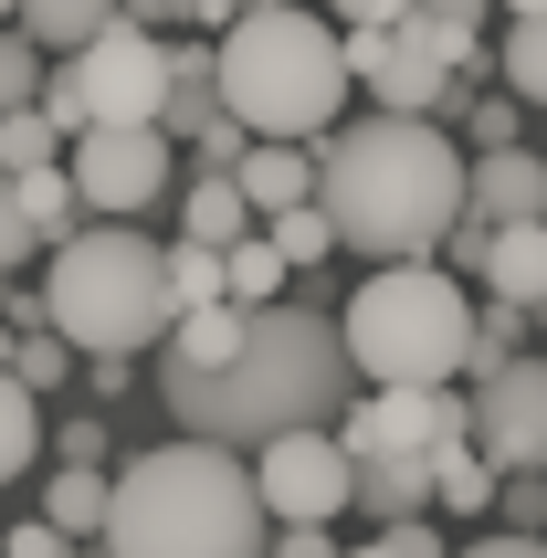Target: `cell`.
<instances>
[{
    "label": "cell",
    "mask_w": 547,
    "mask_h": 558,
    "mask_svg": "<svg viewBox=\"0 0 547 558\" xmlns=\"http://www.w3.org/2000/svg\"><path fill=\"white\" fill-rule=\"evenodd\" d=\"M274 253H284V275H305V264H327L337 253V221L316 211V201H295V211H274V232H264Z\"/></svg>",
    "instance_id": "4316f807"
},
{
    "label": "cell",
    "mask_w": 547,
    "mask_h": 558,
    "mask_svg": "<svg viewBox=\"0 0 547 558\" xmlns=\"http://www.w3.org/2000/svg\"><path fill=\"white\" fill-rule=\"evenodd\" d=\"M463 221H485V232H506V221H547V158L474 148V169H463Z\"/></svg>",
    "instance_id": "4fadbf2b"
},
{
    "label": "cell",
    "mask_w": 547,
    "mask_h": 558,
    "mask_svg": "<svg viewBox=\"0 0 547 558\" xmlns=\"http://www.w3.org/2000/svg\"><path fill=\"white\" fill-rule=\"evenodd\" d=\"M232 11H264V0H190V22H211V32L232 22Z\"/></svg>",
    "instance_id": "7bdbcfd3"
},
{
    "label": "cell",
    "mask_w": 547,
    "mask_h": 558,
    "mask_svg": "<svg viewBox=\"0 0 547 558\" xmlns=\"http://www.w3.org/2000/svg\"><path fill=\"white\" fill-rule=\"evenodd\" d=\"M243 464H253V496H264L274 527H327V517L358 506V474H348L337 422H316V433H274V442H253Z\"/></svg>",
    "instance_id": "ba28073f"
},
{
    "label": "cell",
    "mask_w": 547,
    "mask_h": 558,
    "mask_svg": "<svg viewBox=\"0 0 547 558\" xmlns=\"http://www.w3.org/2000/svg\"><path fill=\"white\" fill-rule=\"evenodd\" d=\"M348 558H453V548H442V527H431V517H400V527L358 537V548H348Z\"/></svg>",
    "instance_id": "1f68e13d"
},
{
    "label": "cell",
    "mask_w": 547,
    "mask_h": 558,
    "mask_svg": "<svg viewBox=\"0 0 547 558\" xmlns=\"http://www.w3.org/2000/svg\"><path fill=\"white\" fill-rule=\"evenodd\" d=\"M117 22H137V32H169V22H190V0H117Z\"/></svg>",
    "instance_id": "ab89813d"
},
{
    "label": "cell",
    "mask_w": 547,
    "mask_h": 558,
    "mask_svg": "<svg viewBox=\"0 0 547 558\" xmlns=\"http://www.w3.org/2000/svg\"><path fill=\"white\" fill-rule=\"evenodd\" d=\"M221 264H232V306H284V253H274L264 232H243Z\"/></svg>",
    "instance_id": "484cf974"
},
{
    "label": "cell",
    "mask_w": 547,
    "mask_h": 558,
    "mask_svg": "<svg viewBox=\"0 0 547 558\" xmlns=\"http://www.w3.org/2000/svg\"><path fill=\"white\" fill-rule=\"evenodd\" d=\"M117 22V0H11V32H32L42 53H74L95 32Z\"/></svg>",
    "instance_id": "d6986e66"
},
{
    "label": "cell",
    "mask_w": 547,
    "mask_h": 558,
    "mask_svg": "<svg viewBox=\"0 0 547 558\" xmlns=\"http://www.w3.org/2000/svg\"><path fill=\"white\" fill-rule=\"evenodd\" d=\"M32 453H42V411H32V390L11 369H0V485H22Z\"/></svg>",
    "instance_id": "d4e9b609"
},
{
    "label": "cell",
    "mask_w": 547,
    "mask_h": 558,
    "mask_svg": "<svg viewBox=\"0 0 547 558\" xmlns=\"http://www.w3.org/2000/svg\"><path fill=\"white\" fill-rule=\"evenodd\" d=\"M264 558H348V548H337L327 527H274V548H264Z\"/></svg>",
    "instance_id": "74e56055"
},
{
    "label": "cell",
    "mask_w": 547,
    "mask_h": 558,
    "mask_svg": "<svg viewBox=\"0 0 547 558\" xmlns=\"http://www.w3.org/2000/svg\"><path fill=\"white\" fill-rule=\"evenodd\" d=\"M506 11H516V22H526V11H547V0H506Z\"/></svg>",
    "instance_id": "ee69618b"
},
{
    "label": "cell",
    "mask_w": 547,
    "mask_h": 558,
    "mask_svg": "<svg viewBox=\"0 0 547 558\" xmlns=\"http://www.w3.org/2000/svg\"><path fill=\"white\" fill-rule=\"evenodd\" d=\"M506 85H516V106H547V11L506 32Z\"/></svg>",
    "instance_id": "f1b7e54d"
},
{
    "label": "cell",
    "mask_w": 547,
    "mask_h": 558,
    "mask_svg": "<svg viewBox=\"0 0 547 558\" xmlns=\"http://www.w3.org/2000/svg\"><path fill=\"white\" fill-rule=\"evenodd\" d=\"M348 474H358V506L379 527H400V517L431 506V453H348Z\"/></svg>",
    "instance_id": "2e32d148"
},
{
    "label": "cell",
    "mask_w": 547,
    "mask_h": 558,
    "mask_svg": "<svg viewBox=\"0 0 547 558\" xmlns=\"http://www.w3.org/2000/svg\"><path fill=\"white\" fill-rule=\"evenodd\" d=\"M11 379H22V390H63V379H74V348H63L53 327H32V338L11 348Z\"/></svg>",
    "instance_id": "4dcf8cb0"
},
{
    "label": "cell",
    "mask_w": 547,
    "mask_h": 558,
    "mask_svg": "<svg viewBox=\"0 0 547 558\" xmlns=\"http://www.w3.org/2000/svg\"><path fill=\"white\" fill-rule=\"evenodd\" d=\"M526 306H495V295H485V316H474V338H463V369H474V379H485V369H506V359H526Z\"/></svg>",
    "instance_id": "83f0119b"
},
{
    "label": "cell",
    "mask_w": 547,
    "mask_h": 558,
    "mask_svg": "<svg viewBox=\"0 0 547 558\" xmlns=\"http://www.w3.org/2000/svg\"><path fill=\"white\" fill-rule=\"evenodd\" d=\"M0 22H11V0H0Z\"/></svg>",
    "instance_id": "f6af8a7d"
},
{
    "label": "cell",
    "mask_w": 547,
    "mask_h": 558,
    "mask_svg": "<svg viewBox=\"0 0 547 558\" xmlns=\"http://www.w3.org/2000/svg\"><path fill=\"white\" fill-rule=\"evenodd\" d=\"M221 126V74L200 43H169V106H158V137H211Z\"/></svg>",
    "instance_id": "e0dca14e"
},
{
    "label": "cell",
    "mask_w": 547,
    "mask_h": 558,
    "mask_svg": "<svg viewBox=\"0 0 547 558\" xmlns=\"http://www.w3.org/2000/svg\"><path fill=\"white\" fill-rule=\"evenodd\" d=\"M348 453H442V442H474V401L453 390H368L348 422H337Z\"/></svg>",
    "instance_id": "7c38bea8"
},
{
    "label": "cell",
    "mask_w": 547,
    "mask_h": 558,
    "mask_svg": "<svg viewBox=\"0 0 547 558\" xmlns=\"http://www.w3.org/2000/svg\"><path fill=\"white\" fill-rule=\"evenodd\" d=\"M232 190L253 201V221L295 211V201H316V148H284V137H253V148L232 158Z\"/></svg>",
    "instance_id": "5bb4252c"
},
{
    "label": "cell",
    "mask_w": 547,
    "mask_h": 558,
    "mask_svg": "<svg viewBox=\"0 0 547 558\" xmlns=\"http://www.w3.org/2000/svg\"><path fill=\"white\" fill-rule=\"evenodd\" d=\"M42 295V327L85 359H137V348H169L180 306H169V243L126 232V221H95L74 243H53V275L32 284Z\"/></svg>",
    "instance_id": "5b68a950"
},
{
    "label": "cell",
    "mask_w": 547,
    "mask_h": 558,
    "mask_svg": "<svg viewBox=\"0 0 547 558\" xmlns=\"http://www.w3.org/2000/svg\"><path fill=\"white\" fill-rule=\"evenodd\" d=\"M474 148H516V95L506 106H474Z\"/></svg>",
    "instance_id": "f35d334b"
},
{
    "label": "cell",
    "mask_w": 547,
    "mask_h": 558,
    "mask_svg": "<svg viewBox=\"0 0 547 558\" xmlns=\"http://www.w3.org/2000/svg\"><path fill=\"white\" fill-rule=\"evenodd\" d=\"M180 232H190V243H221V253H232V243L253 232V201L232 190V169H200V180H190V201H180Z\"/></svg>",
    "instance_id": "ac0fdd59"
},
{
    "label": "cell",
    "mask_w": 547,
    "mask_h": 558,
    "mask_svg": "<svg viewBox=\"0 0 547 558\" xmlns=\"http://www.w3.org/2000/svg\"><path fill=\"white\" fill-rule=\"evenodd\" d=\"M243 148H253V137H243V117H221L211 137H200V158H211V169H232V158H243Z\"/></svg>",
    "instance_id": "b9f144b4"
},
{
    "label": "cell",
    "mask_w": 547,
    "mask_h": 558,
    "mask_svg": "<svg viewBox=\"0 0 547 558\" xmlns=\"http://www.w3.org/2000/svg\"><path fill=\"white\" fill-rule=\"evenodd\" d=\"M32 95H42V43L0 22V117H11V106H32Z\"/></svg>",
    "instance_id": "f546056e"
},
{
    "label": "cell",
    "mask_w": 547,
    "mask_h": 558,
    "mask_svg": "<svg viewBox=\"0 0 547 558\" xmlns=\"http://www.w3.org/2000/svg\"><path fill=\"white\" fill-rule=\"evenodd\" d=\"M63 158V126L42 117V106H11L0 117V180H32V169H53Z\"/></svg>",
    "instance_id": "cb8c5ba5"
},
{
    "label": "cell",
    "mask_w": 547,
    "mask_h": 558,
    "mask_svg": "<svg viewBox=\"0 0 547 558\" xmlns=\"http://www.w3.org/2000/svg\"><path fill=\"white\" fill-rule=\"evenodd\" d=\"M474 442L495 474H547V359H506L474 390Z\"/></svg>",
    "instance_id": "8fae6325"
},
{
    "label": "cell",
    "mask_w": 547,
    "mask_h": 558,
    "mask_svg": "<svg viewBox=\"0 0 547 558\" xmlns=\"http://www.w3.org/2000/svg\"><path fill=\"white\" fill-rule=\"evenodd\" d=\"M453 558H547V537H463Z\"/></svg>",
    "instance_id": "60d3db41"
},
{
    "label": "cell",
    "mask_w": 547,
    "mask_h": 558,
    "mask_svg": "<svg viewBox=\"0 0 547 558\" xmlns=\"http://www.w3.org/2000/svg\"><path fill=\"white\" fill-rule=\"evenodd\" d=\"M106 485H117V474H95V464H53V485H42V517H53L63 537H95V527H106Z\"/></svg>",
    "instance_id": "603a6c76"
},
{
    "label": "cell",
    "mask_w": 547,
    "mask_h": 558,
    "mask_svg": "<svg viewBox=\"0 0 547 558\" xmlns=\"http://www.w3.org/2000/svg\"><path fill=\"white\" fill-rule=\"evenodd\" d=\"M22 190V221H32V243H74L85 232V190H74V169H32V180H11Z\"/></svg>",
    "instance_id": "ffe728a7"
},
{
    "label": "cell",
    "mask_w": 547,
    "mask_h": 558,
    "mask_svg": "<svg viewBox=\"0 0 547 558\" xmlns=\"http://www.w3.org/2000/svg\"><path fill=\"white\" fill-rule=\"evenodd\" d=\"M63 74L85 95V126H158V106H169V32L106 22L95 43L63 53Z\"/></svg>",
    "instance_id": "52a82bcc"
},
{
    "label": "cell",
    "mask_w": 547,
    "mask_h": 558,
    "mask_svg": "<svg viewBox=\"0 0 547 558\" xmlns=\"http://www.w3.org/2000/svg\"><path fill=\"white\" fill-rule=\"evenodd\" d=\"M169 306L200 316V306H232V264H221V243H169Z\"/></svg>",
    "instance_id": "7402d4cb"
},
{
    "label": "cell",
    "mask_w": 547,
    "mask_h": 558,
    "mask_svg": "<svg viewBox=\"0 0 547 558\" xmlns=\"http://www.w3.org/2000/svg\"><path fill=\"white\" fill-rule=\"evenodd\" d=\"M485 295H495V306L547 316V221H506V232H485Z\"/></svg>",
    "instance_id": "9a60e30c"
},
{
    "label": "cell",
    "mask_w": 547,
    "mask_h": 558,
    "mask_svg": "<svg viewBox=\"0 0 547 558\" xmlns=\"http://www.w3.org/2000/svg\"><path fill=\"white\" fill-rule=\"evenodd\" d=\"M0 558H74V537H63L53 517H32V527H11V537H0Z\"/></svg>",
    "instance_id": "e575fe53"
},
{
    "label": "cell",
    "mask_w": 547,
    "mask_h": 558,
    "mask_svg": "<svg viewBox=\"0 0 547 558\" xmlns=\"http://www.w3.org/2000/svg\"><path fill=\"white\" fill-rule=\"evenodd\" d=\"M221 74V117H243V137H284V148H327L337 117H348V32L316 22L305 0H264V11H232L211 43Z\"/></svg>",
    "instance_id": "277c9868"
},
{
    "label": "cell",
    "mask_w": 547,
    "mask_h": 558,
    "mask_svg": "<svg viewBox=\"0 0 547 558\" xmlns=\"http://www.w3.org/2000/svg\"><path fill=\"white\" fill-rule=\"evenodd\" d=\"M316 211L368 264H431L463 221V158L431 117H358L316 148Z\"/></svg>",
    "instance_id": "7a4b0ae2"
},
{
    "label": "cell",
    "mask_w": 547,
    "mask_h": 558,
    "mask_svg": "<svg viewBox=\"0 0 547 558\" xmlns=\"http://www.w3.org/2000/svg\"><path fill=\"white\" fill-rule=\"evenodd\" d=\"M74 190H85V211L106 221H137L169 201V137L158 126H85L74 137Z\"/></svg>",
    "instance_id": "9c48e42d"
},
{
    "label": "cell",
    "mask_w": 547,
    "mask_h": 558,
    "mask_svg": "<svg viewBox=\"0 0 547 558\" xmlns=\"http://www.w3.org/2000/svg\"><path fill=\"white\" fill-rule=\"evenodd\" d=\"M337 11V32H390V22H411V0H327Z\"/></svg>",
    "instance_id": "d590c367"
},
{
    "label": "cell",
    "mask_w": 547,
    "mask_h": 558,
    "mask_svg": "<svg viewBox=\"0 0 547 558\" xmlns=\"http://www.w3.org/2000/svg\"><path fill=\"white\" fill-rule=\"evenodd\" d=\"M348 85L379 95V117H442L453 63L422 43V22H390V32H348Z\"/></svg>",
    "instance_id": "30bf717a"
},
{
    "label": "cell",
    "mask_w": 547,
    "mask_h": 558,
    "mask_svg": "<svg viewBox=\"0 0 547 558\" xmlns=\"http://www.w3.org/2000/svg\"><path fill=\"white\" fill-rule=\"evenodd\" d=\"M106 558H264L274 517L253 496V464L221 442H169L106 485Z\"/></svg>",
    "instance_id": "3957f363"
},
{
    "label": "cell",
    "mask_w": 547,
    "mask_h": 558,
    "mask_svg": "<svg viewBox=\"0 0 547 558\" xmlns=\"http://www.w3.org/2000/svg\"><path fill=\"white\" fill-rule=\"evenodd\" d=\"M463 338H474V306L442 264H379L337 316V348L368 390H453Z\"/></svg>",
    "instance_id": "8992f818"
},
{
    "label": "cell",
    "mask_w": 547,
    "mask_h": 558,
    "mask_svg": "<svg viewBox=\"0 0 547 558\" xmlns=\"http://www.w3.org/2000/svg\"><path fill=\"white\" fill-rule=\"evenodd\" d=\"M348 390H358V369H348L337 327L316 306H295V295H284V306H253L243 348L211 359V369H169V359H158L169 422H180L190 442H221V453H253V442H274V433H316V422L348 411Z\"/></svg>",
    "instance_id": "6da1fadb"
},
{
    "label": "cell",
    "mask_w": 547,
    "mask_h": 558,
    "mask_svg": "<svg viewBox=\"0 0 547 558\" xmlns=\"http://www.w3.org/2000/svg\"><path fill=\"white\" fill-rule=\"evenodd\" d=\"M95 453H106V422H95V411H74V422H63V442H53V464H95Z\"/></svg>",
    "instance_id": "8d00e7d4"
},
{
    "label": "cell",
    "mask_w": 547,
    "mask_h": 558,
    "mask_svg": "<svg viewBox=\"0 0 547 558\" xmlns=\"http://www.w3.org/2000/svg\"><path fill=\"white\" fill-rule=\"evenodd\" d=\"M495 485H506V474H495L474 442H442V453H431V506H442V517H485Z\"/></svg>",
    "instance_id": "44dd1931"
},
{
    "label": "cell",
    "mask_w": 547,
    "mask_h": 558,
    "mask_svg": "<svg viewBox=\"0 0 547 558\" xmlns=\"http://www.w3.org/2000/svg\"><path fill=\"white\" fill-rule=\"evenodd\" d=\"M32 253H42V243H32V221H22V190L0 180V275H11V264H32Z\"/></svg>",
    "instance_id": "836d02e7"
},
{
    "label": "cell",
    "mask_w": 547,
    "mask_h": 558,
    "mask_svg": "<svg viewBox=\"0 0 547 558\" xmlns=\"http://www.w3.org/2000/svg\"><path fill=\"white\" fill-rule=\"evenodd\" d=\"M495 506H506V527L547 537V474H506V485H495Z\"/></svg>",
    "instance_id": "d6a6232c"
}]
</instances>
